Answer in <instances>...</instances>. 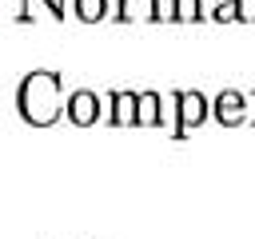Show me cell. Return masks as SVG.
I'll return each instance as SVG.
<instances>
[{
  "instance_id": "3",
  "label": "cell",
  "mask_w": 255,
  "mask_h": 239,
  "mask_svg": "<svg viewBox=\"0 0 255 239\" xmlns=\"http://www.w3.org/2000/svg\"><path fill=\"white\" fill-rule=\"evenodd\" d=\"M175 100H179V131H175V135H183L187 127H199V123H203V116H207V100H203L199 92H179Z\"/></svg>"
},
{
  "instance_id": "4",
  "label": "cell",
  "mask_w": 255,
  "mask_h": 239,
  "mask_svg": "<svg viewBox=\"0 0 255 239\" xmlns=\"http://www.w3.org/2000/svg\"><path fill=\"white\" fill-rule=\"evenodd\" d=\"M112 123H116V127L139 123V96H131V92H112Z\"/></svg>"
},
{
  "instance_id": "2",
  "label": "cell",
  "mask_w": 255,
  "mask_h": 239,
  "mask_svg": "<svg viewBox=\"0 0 255 239\" xmlns=\"http://www.w3.org/2000/svg\"><path fill=\"white\" fill-rule=\"evenodd\" d=\"M68 120H72V123H80V127L96 123V120H100V96H96V92H88V88L72 92V96H68Z\"/></svg>"
},
{
  "instance_id": "12",
  "label": "cell",
  "mask_w": 255,
  "mask_h": 239,
  "mask_svg": "<svg viewBox=\"0 0 255 239\" xmlns=\"http://www.w3.org/2000/svg\"><path fill=\"white\" fill-rule=\"evenodd\" d=\"M36 4H40V8H44V16H52V20H60V16H64V4H60V0H36Z\"/></svg>"
},
{
  "instance_id": "1",
  "label": "cell",
  "mask_w": 255,
  "mask_h": 239,
  "mask_svg": "<svg viewBox=\"0 0 255 239\" xmlns=\"http://www.w3.org/2000/svg\"><path fill=\"white\" fill-rule=\"evenodd\" d=\"M16 100H20V116H24L28 123L48 127V123L60 116V76H56V72H48V68L28 72V76L20 80Z\"/></svg>"
},
{
  "instance_id": "11",
  "label": "cell",
  "mask_w": 255,
  "mask_h": 239,
  "mask_svg": "<svg viewBox=\"0 0 255 239\" xmlns=\"http://www.w3.org/2000/svg\"><path fill=\"white\" fill-rule=\"evenodd\" d=\"M199 16H203L199 0H179V20H199Z\"/></svg>"
},
{
  "instance_id": "6",
  "label": "cell",
  "mask_w": 255,
  "mask_h": 239,
  "mask_svg": "<svg viewBox=\"0 0 255 239\" xmlns=\"http://www.w3.org/2000/svg\"><path fill=\"white\" fill-rule=\"evenodd\" d=\"M159 116H163V112H159V96H155V92H143V96H139V123H143V127H155Z\"/></svg>"
},
{
  "instance_id": "5",
  "label": "cell",
  "mask_w": 255,
  "mask_h": 239,
  "mask_svg": "<svg viewBox=\"0 0 255 239\" xmlns=\"http://www.w3.org/2000/svg\"><path fill=\"white\" fill-rule=\"evenodd\" d=\"M243 112H247V100L239 96V92H219V100H215V120L219 123H227V127H235L239 120H243Z\"/></svg>"
},
{
  "instance_id": "10",
  "label": "cell",
  "mask_w": 255,
  "mask_h": 239,
  "mask_svg": "<svg viewBox=\"0 0 255 239\" xmlns=\"http://www.w3.org/2000/svg\"><path fill=\"white\" fill-rule=\"evenodd\" d=\"M215 20H219V24H227V20H243L239 0H215Z\"/></svg>"
},
{
  "instance_id": "7",
  "label": "cell",
  "mask_w": 255,
  "mask_h": 239,
  "mask_svg": "<svg viewBox=\"0 0 255 239\" xmlns=\"http://www.w3.org/2000/svg\"><path fill=\"white\" fill-rule=\"evenodd\" d=\"M76 16L84 24H96V20L108 16V0H76Z\"/></svg>"
},
{
  "instance_id": "8",
  "label": "cell",
  "mask_w": 255,
  "mask_h": 239,
  "mask_svg": "<svg viewBox=\"0 0 255 239\" xmlns=\"http://www.w3.org/2000/svg\"><path fill=\"white\" fill-rule=\"evenodd\" d=\"M151 20H179V0H151Z\"/></svg>"
},
{
  "instance_id": "9",
  "label": "cell",
  "mask_w": 255,
  "mask_h": 239,
  "mask_svg": "<svg viewBox=\"0 0 255 239\" xmlns=\"http://www.w3.org/2000/svg\"><path fill=\"white\" fill-rule=\"evenodd\" d=\"M143 16H151L143 0H120V20H143Z\"/></svg>"
}]
</instances>
